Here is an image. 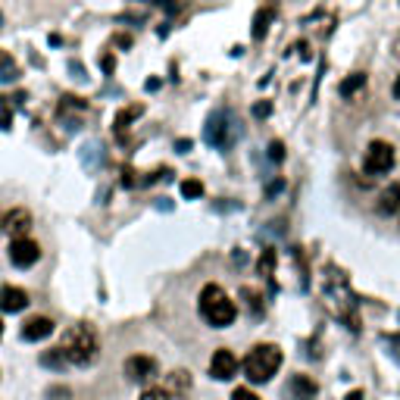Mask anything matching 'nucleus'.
Returning a JSON list of instances; mask_svg holds the SVG:
<instances>
[{"mask_svg":"<svg viewBox=\"0 0 400 400\" xmlns=\"http://www.w3.org/2000/svg\"><path fill=\"white\" fill-rule=\"evenodd\" d=\"M59 353H63L66 366H91L100 353V338L91 325H72L59 341Z\"/></svg>","mask_w":400,"mask_h":400,"instance_id":"1","label":"nucleus"},{"mask_svg":"<svg viewBox=\"0 0 400 400\" xmlns=\"http://www.w3.org/2000/svg\"><path fill=\"white\" fill-rule=\"evenodd\" d=\"M200 316H203L206 325H213V329H229L238 319V306L219 285H206V288L200 291Z\"/></svg>","mask_w":400,"mask_h":400,"instance_id":"2","label":"nucleus"},{"mask_svg":"<svg viewBox=\"0 0 400 400\" xmlns=\"http://www.w3.org/2000/svg\"><path fill=\"white\" fill-rule=\"evenodd\" d=\"M322 297H325V303L331 306V313H335L338 319H344V322H348V329H353V331L359 329V325H357V300H353L348 282L341 278V272L329 269L325 285H322Z\"/></svg>","mask_w":400,"mask_h":400,"instance_id":"3","label":"nucleus"},{"mask_svg":"<svg viewBox=\"0 0 400 400\" xmlns=\"http://www.w3.org/2000/svg\"><path fill=\"white\" fill-rule=\"evenodd\" d=\"M282 369V350L276 344H257L248 357H244V376L253 385H266L276 372Z\"/></svg>","mask_w":400,"mask_h":400,"instance_id":"4","label":"nucleus"},{"mask_svg":"<svg viewBox=\"0 0 400 400\" xmlns=\"http://www.w3.org/2000/svg\"><path fill=\"white\" fill-rule=\"evenodd\" d=\"M238 135H241V125H238V116L231 110H216L210 119H206L203 141L213 144V148L229 150L231 144L238 141Z\"/></svg>","mask_w":400,"mask_h":400,"instance_id":"5","label":"nucleus"},{"mask_svg":"<svg viewBox=\"0 0 400 400\" xmlns=\"http://www.w3.org/2000/svg\"><path fill=\"white\" fill-rule=\"evenodd\" d=\"M394 169V148L388 141H369L363 157V172L366 176H388Z\"/></svg>","mask_w":400,"mask_h":400,"instance_id":"6","label":"nucleus"},{"mask_svg":"<svg viewBox=\"0 0 400 400\" xmlns=\"http://www.w3.org/2000/svg\"><path fill=\"white\" fill-rule=\"evenodd\" d=\"M157 359L148 357V353H135V357H129L122 363V372L129 376V382H138V385H148L153 382V376H157Z\"/></svg>","mask_w":400,"mask_h":400,"instance_id":"7","label":"nucleus"},{"mask_svg":"<svg viewBox=\"0 0 400 400\" xmlns=\"http://www.w3.org/2000/svg\"><path fill=\"white\" fill-rule=\"evenodd\" d=\"M38 259H41V244L31 241V238H16V241L10 244V263L16 266V269H29Z\"/></svg>","mask_w":400,"mask_h":400,"instance_id":"8","label":"nucleus"},{"mask_svg":"<svg viewBox=\"0 0 400 400\" xmlns=\"http://www.w3.org/2000/svg\"><path fill=\"white\" fill-rule=\"evenodd\" d=\"M210 376L216 378V382H229V378H235L238 376V357L229 348H219L210 359Z\"/></svg>","mask_w":400,"mask_h":400,"instance_id":"9","label":"nucleus"},{"mask_svg":"<svg viewBox=\"0 0 400 400\" xmlns=\"http://www.w3.org/2000/svg\"><path fill=\"white\" fill-rule=\"evenodd\" d=\"M29 229H31V213L29 210H10L3 216V231L16 241V238H29Z\"/></svg>","mask_w":400,"mask_h":400,"instance_id":"10","label":"nucleus"},{"mask_svg":"<svg viewBox=\"0 0 400 400\" xmlns=\"http://www.w3.org/2000/svg\"><path fill=\"white\" fill-rule=\"evenodd\" d=\"M29 306V294L25 288H16V285H0V310L3 313H19Z\"/></svg>","mask_w":400,"mask_h":400,"instance_id":"11","label":"nucleus"},{"mask_svg":"<svg viewBox=\"0 0 400 400\" xmlns=\"http://www.w3.org/2000/svg\"><path fill=\"white\" fill-rule=\"evenodd\" d=\"M285 394H288L291 400H316L319 385L313 382L310 376H291V382H288V388H285Z\"/></svg>","mask_w":400,"mask_h":400,"instance_id":"12","label":"nucleus"},{"mask_svg":"<svg viewBox=\"0 0 400 400\" xmlns=\"http://www.w3.org/2000/svg\"><path fill=\"white\" fill-rule=\"evenodd\" d=\"M53 319L48 316H31L29 322L22 325V341H44V338H50L53 335Z\"/></svg>","mask_w":400,"mask_h":400,"instance_id":"13","label":"nucleus"},{"mask_svg":"<svg viewBox=\"0 0 400 400\" xmlns=\"http://www.w3.org/2000/svg\"><path fill=\"white\" fill-rule=\"evenodd\" d=\"M378 213H382V216H394V213H400V182L388 185V188L378 194Z\"/></svg>","mask_w":400,"mask_h":400,"instance_id":"14","label":"nucleus"},{"mask_svg":"<svg viewBox=\"0 0 400 400\" xmlns=\"http://www.w3.org/2000/svg\"><path fill=\"white\" fill-rule=\"evenodd\" d=\"M141 113H144V106H141V103H135V106H129V110H122V113H119V116H116V131L129 129V125L135 122V119L141 116Z\"/></svg>","mask_w":400,"mask_h":400,"instance_id":"15","label":"nucleus"},{"mask_svg":"<svg viewBox=\"0 0 400 400\" xmlns=\"http://www.w3.org/2000/svg\"><path fill=\"white\" fill-rule=\"evenodd\" d=\"M359 88H366V76H363V72H353L350 78H344V82H341V94L344 97H353Z\"/></svg>","mask_w":400,"mask_h":400,"instance_id":"16","label":"nucleus"},{"mask_svg":"<svg viewBox=\"0 0 400 400\" xmlns=\"http://www.w3.org/2000/svg\"><path fill=\"white\" fill-rule=\"evenodd\" d=\"M269 22H272V10H259L257 19H253V38H266V31H269Z\"/></svg>","mask_w":400,"mask_h":400,"instance_id":"17","label":"nucleus"},{"mask_svg":"<svg viewBox=\"0 0 400 400\" xmlns=\"http://www.w3.org/2000/svg\"><path fill=\"white\" fill-rule=\"evenodd\" d=\"M272 266H276V250L266 248V250H263V257H259V263H257L259 276H263V278H272Z\"/></svg>","mask_w":400,"mask_h":400,"instance_id":"18","label":"nucleus"},{"mask_svg":"<svg viewBox=\"0 0 400 400\" xmlns=\"http://www.w3.org/2000/svg\"><path fill=\"white\" fill-rule=\"evenodd\" d=\"M200 194H203V185H200L197 178H185V182H182V197L185 200H194Z\"/></svg>","mask_w":400,"mask_h":400,"instance_id":"19","label":"nucleus"},{"mask_svg":"<svg viewBox=\"0 0 400 400\" xmlns=\"http://www.w3.org/2000/svg\"><path fill=\"white\" fill-rule=\"evenodd\" d=\"M41 366H50V369H66V359H63V353L57 350H50V353H41Z\"/></svg>","mask_w":400,"mask_h":400,"instance_id":"20","label":"nucleus"},{"mask_svg":"<svg viewBox=\"0 0 400 400\" xmlns=\"http://www.w3.org/2000/svg\"><path fill=\"white\" fill-rule=\"evenodd\" d=\"M138 400H172V397H169V391L166 388H148Z\"/></svg>","mask_w":400,"mask_h":400,"instance_id":"21","label":"nucleus"},{"mask_svg":"<svg viewBox=\"0 0 400 400\" xmlns=\"http://www.w3.org/2000/svg\"><path fill=\"white\" fill-rule=\"evenodd\" d=\"M269 159H272V163H282V159H285V144L282 141L269 144Z\"/></svg>","mask_w":400,"mask_h":400,"instance_id":"22","label":"nucleus"},{"mask_svg":"<svg viewBox=\"0 0 400 400\" xmlns=\"http://www.w3.org/2000/svg\"><path fill=\"white\" fill-rule=\"evenodd\" d=\"M231 400H259V394H253L250 388H235L231 391Z\"/></svg>","mask_w":400,"mask_h":400,"instance_id":"23","label":"nucleus"},{"mask_svg":"<svg viewBox=\"0 0 400 400\" xmlns=\"http://www.w3.org/2000/svg\"><path fill=\"white\" fill-rule=\"evenodd\" d=\"M48 397H50V400H69L72 394H69V388H50Z\"/></svg>","mask_w":400,"mask_h":400,"instance_id":"24","label":"nucleus"},{"mask_svg":"<svg viewBox=\"0 0 400 400\" xmlns=\"http://www.w3.org/2000/svg\"><path fill=\"white\" fill-rule=\"evenodd\" d=\"M253 113H257L259 119H266V116H269V113H272V103H266V100H263V103H257V106H253Z\"/></svg>","mask_w":400,"mask_h":400,"instance_id":"25","label":"nucleus"},{"mask_svg":"<svg viewBox=\"0 0 400 400\" xmlns=\"http://www.w3.org/2000/svg\"><path fill=\"white\" fill-rule=\"evenodd\" d=\"M0 66H6V72H10V76H16V66H13V59L6 57V53H0Z\"/></svg>","mask_w":400,"mask_h":400,"instance_id":"26","label":"nucleus"},{"mask_svg":"<svg viewBox=\"0 0 400 400\" xmlns=\"http://www.w3.org/2000/svg\"><path fill=\"white\" fill-rule=\"evenodd\" d=\"M391 94H394V97H397V100H400V76H397V78H394V88H391Z\"/></svg>","mask_w":400,"mask_h":400,"instance_id":"27","label":"nucleus"},{"mask_svg":"<svg viewBox=\"0 0 400 400\" xmlns=\"http://www.w3.org/2000/svg\"><path fill=\"white\" fill-rule=\"evenodd\" d=\"M348 400H363V391H350Z\"/></svg>","mask_w":400,"mask_h":400,"instance_id":"28","label":"nucleus"},{"mask_svg":"<svg viewBox=\"0 0 400 400\" xmlns=\"http://www.w3.org/2000/svg\"><path fill=\"white\" fill-rule=\"evenodd\" d=\"M394 57L400 59V38H397V41H394Z\"/></svg>","mask_w":400,"mask_h":400,"instance_id":"29","label":"nucleus"},{"mask_svg":"<svg viewBox=\"0 0 400 400\" xmlns=\"http://www.w3.org/2000/svg\"><path fill=\"white\" fill-rule=\"evenodd\" d=\"M0 231H3V216H0Z\"/></svg>","mask_w":400,"mask_h":400,"instance_id":"30","label":"nucleus"},{"mask_svg":"<svg viewBox=\"0 0 400 400\" xmlns=\"http://www.w3.org/2000/svg\"><path fill=\"white\" fill-rule=\"evenodd\" d=\"M0 338H3V322H0Z\"/></svg>","mask_w":400,"mask_h":400,"instance_id":"31","label":"nucleus"}]
</instances>
